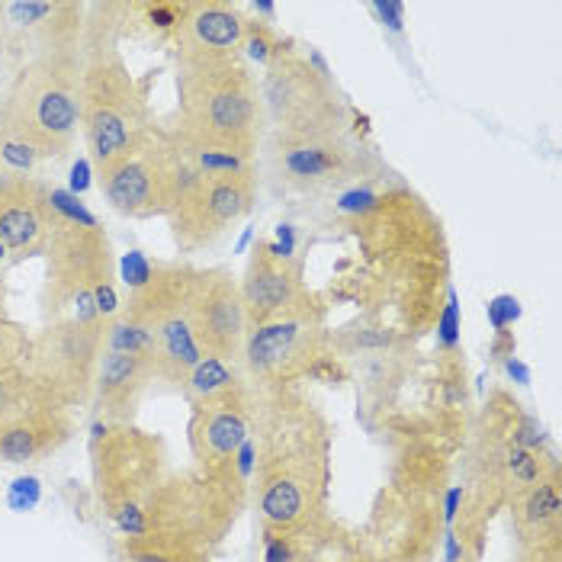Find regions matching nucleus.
<instances>
[{"instance_id": "nucleus-29", "label": "nucleus", "mask_w": 562, "mask_h": 562, "mask_svg": "<svg viewBox=\"0 0 562 562\" xmlns=\"http://www.w3.org/2000/svg\"><path fill=\"white\" fill-rule=\"evenodd\" d=\"M85 173H87V161H81V165H75V187H85V183H87Z\"/></svg>"}, {"instance_id": "nucleus-7", "label": "nucleus", "mask_w": 562, "mask_h": 562, "mask_svg": "<svg viewBox=\"0 0 562 562\" xmlns=\"http://www.w3.org/2000/svg\"><path fill=\"white\" fill-rule=\"evenodd\" d=\"M196 280L200 267H193L190 260H151L148 277L130 290V300L120 312L148 331V360L155 367V380L171 386H183L203 360L193 331Z\"/></svg>"}, {"instance_id": "nucleus-13", "label": "nucleus", "mask_w": 562, "mask_h": 562, "mask_svg": "<svg viewBox=\"0 0 562 562\" xmlns=\"http://www.w3.org/2000/svg\"><path fill=\"white\" fill-rule=\"evenodd\" d=\"M325 312L328 308H312L248 328L241 347V370L255 390H293L303 380H312L315 367L325 357H335Z\"/></svg>"}, {"instance_id": "nucleus-25", "label": "nucleus", "mask_w": 562, "mask_h": 562, "mask_svg": "<svg viewBox=\"0 0 562 562\" xmlns=\"http://www.w3.org/2000/svg\"><path fill=\"white\" fill-rule=\"evenodd\" d=\"M116 553L123 562H213V550L165 537H120Z\"/></svg>"}, {"instance_id": "nucleus-23", "label": "nucleus", "mask_w": 562, "mask_h": 562, "mask_svg": "<svg viewBox=\"0 0 562 562\" xmlns=\"http://www.w3.org/2000/svg\"><path fill=\"white\" fill-rule=\"evenodd\" d=\"M248 16L238 3L183 0V20L173 36V55H241Z\"/></svg>"}, {"instance_id": "nucleus-28", "label": "nucleus", "mask_w": 562, "mask_h": 562, "mask_svg": "<svg viewBox=\"0 0 562 562\" xmlns=\"http://www.w3.org/2000/svg\"><path fill=\"white\" fill-rule=\"evenodd\" d=\"M518 300H508V296H502V300H495V303L488 305V315L495 322V331H508V325L518 318Z\"/></svg>"}, {"instance_id": "nucleus-21", "label": "nucleus", "mask_w": 562, "mask_h": 562, "mask_svg": "<svg viewBox=\"0 0 562 562\" xmlns=\"http://www.w3.org/2000/svg\"><path fill=\"white\" fill-rule=\"evenodd\" d=\"M518 562H562V473L560 463L508 502Z\"/></svg>"}, {"instance_id": "nucleus-5", "label": "nucleus", "mask_w": 562, "mask_h": 562, "mask_svg": "<svg viewBox=\"0 0 562 562\" xmlns=\"http://www.w3.org/2000/svg\"><path fill=\"white\" fill-rule=\"evenodd\" d=\"M43 255L48 263L43 286L45 322L81 318L106 325L123 312L116 296L113 245L97 218H71L55 210Z\"/></svg>"}, {"instance_id": "nucleus-22", "label": "nucleus", "mask_w": 562, "mask_h": 562, "mask_svg": "<svg viewBox=\"0 0 562 562\" xmlns=\"http://www.w3.org/2000/svg\"><path fill=\"white\" fill-rule=\"evenodd\" d=\"M155 383V367L145 353H120L106 350L97 370L93 386V418L106 428L132 425L145 390Z\"/></svg>"}, {"instance_id": "nucleus-12", "label": "nucleus", "mask_w": 562, "mask_h": 562, "mask_svg": "<svg viewBox=\"0 0 562 562\" xmlns=\"http://www.w3.org/2000/svg\"><path fill=\"white\" fill-rule=\"evenodd\" d=\"M71 434V408L45 390L30 363L0 373V463L26 467L48 460Z\"/></svg>"}, {"instance_id": "nucleus-11", "label": "nucleus", "mask_w": 562, "mask_h": 562, "mask_svg": "<svg viewBox=\"0 0 562 562\" xmlns=\"http://www.w3.org/2000/svg\"><path fill=\"white\" fill-rule=\"evenodd\" d=\"M90 470L103 515L120 524L173 467L165 437L138 431L135 425L106 428L97 422L90 437Z\"/></svg>"}, {"instance_id": "nucleus-2", "label": "nucleus", "mask_w": 562, "mask_h": 562, "mask_svg": "<svg viewBox=\"0 0 562 562\" xmlns=\"http://www.w3.org/2000/svg\"><path fill=\"white\" fill-rule=\"evenodd\" d=\"M251 443V488L263 533L305 530L331 518L328 495L335 431L325 412L300 386L258 392Z\"/></svg>"}, {"instance_id": "nucleus-6", "label": "nucleus", "mask_w": 562, "mask_h": 562, "mask_svg": "<svg viewBox=\"0 0 562 562\" xmlns=\"http://www.w3.org/2000/svg\"><path fill=\"white\" fill-rule=\"evenodd\" d=\"M3 116L40 161L68 158L81 132V48L45 52L23 65L7 90Z\"/></svg>"}, {"instance_id": "nucleus-19", "label": "nucleus", "mask_w": 562, "mask_h": 562, "mask_svg": "<svg viewBox=\"0 0 562 562\" xmlns=\"http://www.w3.org/2000/svg\"><path fill=\"white\" fill-rule=\"evenodd\" d=\"M193 331L203 357L241 360L248 318L238 280L225 267H200L193 293Z\"/></svg>"}, {"instance_id": "nucleus-15", "label": "nucleus", "mask_w": 562, "mask_h": 562, "mask_svg": "<svg viewBox=\"0 0 562 562\" xmlns=\"http://www.w3.org/2000/svg\"><path fill=\"white\" fill-rule=\"evenodd\" d=\"M258 168L235 173H196L173 203L171 235L180 251L213 248L258 203Z\"/></svg>"}, {"instance_id": "nucleus-16", "label": "nucleus", "mask_w": 562, "mask_h": 562, "mask_svg": "<svg viewBox=\"0 0 562 562\" xmlns=\"http://www.w3.org/2000/svg\"><path fill=\"white\" fill-rule=\"evenodd\" d=\"M443 505L437 492L390 485L380 495L367 540H360L373 557L386 562H431L443 540Z\"/></svg>"}, {"instance_id": "nucleus-1", "label": "nucleus", "mask_w": 562, "mask_h": 562, "mask_svg": "<svg viewBox=\"0 0 562 562\" xmlns=\"http://www.w3.org/2000/svg\"><path fill=\"white\" fill-rule=\"evenodd\" d=\"M338 228L353 241V258L338 270V300L363 305L367 322L398 341L418 338L437 325L450 296V248L431 206L405 183H363L335 203Z\"/></svg>"}, {"instance_id": "nucleus-17", "label": "nucleus", "mask_w": 562, "mask_h": 562, "mask_svg": "<svg viewBox=\"0 0 562 562\" xmlns=\"http://www.w3.org/2000/svg\"><path fill=\"white\" fill-rule=\"evenodd\" d=\"M238 290H241L248 328L267 325L273 318L312 312V308H328L322 293H315L305 283L303 260L277 255L270 241L255 245V251L248 258V270L238 280Z\"/></svg>"}, {"instance_id": "nucleus-9", "label": "nucleus", "mask_w": 562, "mask_h": 562, "mask_svg": "<svg viewBox=\"0 0 562 562\" xmlns=\"http://www.w3.org/2000/svg\"><path fill=\"white\" fill-rule=\"evenodd\" d=\"M196 173L183 142L171 130L151 126L116 168L100 173V190L123 216H171L173 203Z\"/></svg>"}, {"instance_id": "nucleus-27", "label": "nucleus", "mask_w": 562, "mask_h": 562, "mask_svg": "<svg viewBox=\"0 0 562 562\" xmlns=\"http://www.w3.org/2000/svg\"><path fill=\"white\" fill-rule=\"evenodd\" d=\"M290 48L286 40H280V33L267 23V20H260V16H248V26H245V43H241V52L251 58V61H258L260 68H267L277 55H283Z\"/></svg>"}, {"instance_id": "nucleus-24", "label": "nucleus", "mask_w": 562, "mask_h": 562, "mask_svg": "<svg viewBox=\"0 0 562 562\" xmlns=\"http://www.w3.org/2000/svg\"><path fill=\"white\" fill-rule=\"evenodd\" d=\"M293 562H386L373 557L360 537L345 533L335 518L322 520L315 527L293 530Z\"/></svg>"}, {"instance_id": "nucleus-8", "label": "nucleus", "mask_w": 562, "mask_h": 562, "mask_svg": "<svg viewBox=\"0 0 562 562\" xmlns=\"http://www.w3.org/2000/svg\"><path fill=\"white\" fill-rule=\"evenodd\" d=\"M260 103L270 135H347V103L322 58L293 48L277 55L260 78Z\"/></svg>"}, {"instance_id": "nucleus-26", "label": "nucleus", "mask_w": 562, "mask_h": 562, "mask_svg": "<svg viewBox=\"0 0 562 562\" xmlns=\"http://www.w3.org/2000/svg\"><path fill=\"white\" fill-rule=\"evenodd\" d=\"M3 248H0V260H3ZM30 345H33V335L13 318L10 312V300H7V290H3V280H0V373L10 370V367H20L30 360Z\"/></svg>"}, {"instance_id": "nucleus-18", "label": "nucleus", "mask_w": 562, "mask_h": 562, "mask_svg": "<svg viewBox=\"0 0 562 562\" xmlns=\"http://www.w3.org/2000/svg\"><path fill=\"white\" fill-rule=\"evenodd\" d=\"M258 392L245 380L206 402L190 405V457L203 473L238 467L241 447L251 440Z\"/></svg>"}, {"instance_id": "nucleus-10", "label": "nucleus", "mask_w": 562, "mask_h": 562, "mask_svg": "<svg viewBox=\"0 0 562 562\" xmlns=\"http://www.w3.org/2000/svg\"><path fill=\"white\" fill-rule=\"evenodd\" d=\"M270 177L293 193H331L383 180V161L347 135H270Z\"/></svg>"}, {"instance_id": "nucleus-20", "label": "nucleus", "mask_w": 562, "mask_h": 562, "mask_svg": "<svg viewBox=\"0 0 562 562\" xmlns=\"http://www.w3.org/2000/svg\"><path fill=\"white\" fill-rule=\"evenodd\" d=\"M52 187L36 173H0V248L16 260L40 258L52 228Z\"/></svg>"}, {"instance_id": "nucleus-14", "label": "nucleus", "mask_w": 562, "mask_h": 562, "mask_svg": "<svg viewBox=\"0 0 562 562\" xmlns=\"http://www.w3.org/2000/svg\"><path fill=\"white\" fill-rule=\"evenodd\" d=\"M103 322H81V318H58L45 322L40 335L30 345V370L45 390L61 405L85 408L93 398L97 370L106 353L103 347Z\"/></svg>"}, {"instance_id": "nucleus-3", "label": "nucleus", "mask_w": 562, "mask_h": 562, "mask_svg": "<svg viewBox=\"0 0 562 562\" xmlns=\"http://www.w3.org/2000/svg\"><path fill=\"white\" fill-rule=\"evenodd\" d=\"M123 3L87 7L81 45V135L87 161L97 177L116 168L145 132L155 126L148 110V87L132 75L120 52Z\"/></svg>"}, {"instance_id": "nucleus-4", "label": "nucleus", "mask_w": 562, "mask_h": 562, "mask_svg": "<svg viewBox=\"0 0 562 562\" xmlns=\"http://www.w3.org/2000/svg\"><path fill=\"white\" fill-rule=\"evenodd\" d=\"M177 123L171 132L190 151H225L255 161L267 116L255 75L241 55H173Z\"/></svg>"}]
</instances>
